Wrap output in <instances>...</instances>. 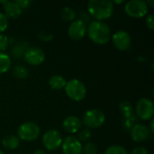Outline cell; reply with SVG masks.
Listing matches in <instances>:
<instances>
[{
  "label": "cell",
  "instance_id": "6da1fadb",
  "mask_svg": "<svg viewBox=\"0 0 154 154\" xmlns=\"http://www.w3.org/2000/svg\"><path fill=\"white\" fill-rule=\"evenodd\" d=\"M87 34L89 39L98 45L108 43L111 39V30L104 21H91L87 26Z\"/></svg>",
  "mask_w": 154,
  "mask_h": 154
},
{
  "label": "cell",
  "instance_id": "7a4b0ae2",
  "mask_svg": "<svg viewBox=\"0 0 154 154\" xmlns=\"http://www.w3.org/2000/svg\"><path fill=\"white\" fill-rule=\"evenodd\" d=\"M114 5L109 0H90L88 3V14L96 21H104L112 16Z\"/></svg>",
  "mask_w": 154,
  "mask_h": 154
},
{
  "label": "cell",
  "instance_id": "3957f363",
  "mask_svg": "<svg viewBox=\"0 0 154 154\" xmlns=\"http://www.w3.org/2000/svg\"><path fill=\"white\" fill-rule=\"evenodd\" d=\"M67 96L74 101L79 102L83 100L87 95V88L82 81L78 79H72L67 81L65 86Z\"/></svg>",
  "mask_w": 154,
  "mask_h": 154
},
{
  "label": "cell",
  "instance_id": "277c9868",
  "mask_svg": "<svg viewBox=\"0 0 154 154\" xmlns=\"http://www.w3.org/2000/svg\"><path fill=\"white\" fill-rule=\"evenodd\" d=\"M81 122L88 129L98 128L102 126L106 122V115L99 109H89L84 114Z\"/></svg>",
  "mask_w": 154,
  "mask_h": 154
},
{
  "label": "cell",
  "instance_id": "5b68a950",
  "mask_svg": "<svg viewBox=\"0 0 154 154\" xmlns=\"http://www.w3.org/2000/svg\"><path fill=\"white\" fill-rule=\"evenodd\" d=\"M41 133L39 125L32 122H25L22 124L17 130V137L19 140L32 142L36 140Z\"/></svg>",
  "mask_w": 154,
  "mask_h": 154
},
{
  "label": "cell",
  "instance_id": "8992f818",
  "mask_svg": "<svg viewBox=\"0 0 154 154\" xmlns=\"http://www.w3.org/2000/svg\"><path fill=\"white\" fill-rule=\"evenodd\" d=\"M149 7L143 0H131L125 4V12L133 18H142L148 14Z\"/></svg>",
  "mask_w": 154,
  "mask_h": 154
},
{
  "label": "cell",
  "instance_id": "52a82bcc",
  "mask_svg": "<svg viewBox=\"0 0 154 154\" xmlns=\"http://www.w3.org/2000/svg\"><path fill=\"white\" fill-rule=\"evenodd\" d=\"M43 147L50 152L58 150L62 143V137L59 131L55 129H50L42 136Z\"/></svg>",
  "mask_w": 154,
  "mask_h": 154
},
{
  "label": "cell",
  "instance_id": "ba28073f",
  "mask_svg": "<svg viewBox=\"0 0 154 154\" xmlns=\"http://www.w3.org/2000/svg\"><path fill=\"white\" fill-rule=\"evenodd\" d=\"M135 113L137 117L143 121H148L150 119H152L154 114L153 102L146 97L141 98L136 104Z\"/></svg>",
  "mask_w": 154,
  "mask_h": 154
},
{
  "label": "cell",
  "instance_id": "9c48e42d",
  "mask_svg": "<svg viewBox=\"0 0 154 154\" xmlns=\"http://www.w3.org/2000/svg\"><path fill=\"white\" fill-rule=\"evenodd\" d=\"M111 37H112V42L117 50L124 51L131 47L132 38L127 32L124 30H120L116 32Z\"/></svg>",
  "mask_w": 154,
  "mask_h": 154
},
{
  "label": "cell",
  "instance_id": "30bf717a",
  "mask_svg": "<svg viewBox=\"0 0 154 154\" xmlns=\"http://www.w3.org/2000/svg\"><path fill=\"white\" fill-rule=\"evenodd\" d=\"M61 150L63 154H81L82 144L77 137L69 135L62 140Z\"/></svg>",
  "mask_w": 154,
  "mask_h": 154
},
{
  "label": "cell",
  "instance_id": "8fae6325",
  "mask_svg": "<svg viewBox=\"0 0 154 154\" xmlns=\"http://www.w3.org/2000/svg\"><path fill=\"white\" fill-rule=\"evenodd\" d=\"M23 59L28 64L32 66H38L44 61L45 53L40 48L32 47L26 50V51L23 54Z\"/></svg>",
  "mask_w": 154,
  "mask_h": 154
},
{
  "label": "cell",
  "instance_id": "7c38bea8",
  "mask_svg": "<svg viewBox=\"0 0 154 154\" xmlns=\"http://www.w3.org/2000/svg\"><path fill=\"white\" fill-rule=\"evenodd\" d=\"M68 34L75 41L83 39L87 34V24L79 19H75L69 26Z\"/></svg>",
  "mask_w": 154,
  "mask_h": 154
},
{
  "label": "cell",
  "instance_id": "4fadbf2b",
  "mask_svg": "<svg viewBox=\"0 0 154 154\" xmlns=\"http://www.w3.org/2000/svg\"><path fill=\"white\" fill-rule=\"evenodd\" d=\"M131 139L135 143H142L150 136V130L143 124H135L130 129Z\"/></svg>",
  "mask_w": 154,
  "mask_h": 154
},
{
  "label": "cell",
  "instance_id": "5bb4252c",
  "mask_svg": "<svg viewBox=\"0 0 154 154\" xmlns=\"http://www.w3.org/2000/svg\"><path fill=\"white\" fill-rule=\"evenodd\" d=\"M82 122L81 120L75 116H69L66 117L62 123V128L69 134H76L81 129Z\"/></svg>",
  "mask_w": 154,
  "mask_h": 154
},
{
  "label": "cell",
  "instance_id": "9a60e30c",
  "mask_svg": "<svg viewBox=\"0 0 154 154\" xmlns=\"http://www.w3.org/2000/svg\"><path fill=\"white\" fill-rule=\"evenodd\" d=\"M119 107H120L121 113L125 117V125H126V127H130V129H131L133 127L132 122L135 121V117H134V111H133L132 105L128 101H123V102L120 103Z\"/></svg>",
  "mask_w": 154,
  "mask_h": 154
},
{
  "label": "cell",
  "instance_id": "2e32d148",
  "mask_svg": "<svg viewBox=\"0 0 154 154\" xmlns=\"http://www.w3.org/2000/svg\"><path fill=\"white\" fill-rule=\"evenodd\" d=\"M3 5L5 11L4 14L7 18L16 19L22 14V9L14 1H6V3Z\"/></svg>",
  "mask_w": 154,
  "mask_h": 154
},
{
  "label": "cell",
  "instance_id": "e0dca14e",
  "mask_svg": "<svg viewBox=\"0 0 154 154\" xmlns=\"http://www.w3.org/2000/svg\"><path fill=\"white\" fill-rule=\"evenodd\" d=\"M20 144L19 138L14 134H8L2 140V145L7 150H15Z\"/></svg>",
  "mask_w": 154,
  "mask_h": 154
},
{
  "label": "cell",
  "instance_id": "ac0fdd59",
  "mask_svg": "<svg viewBox=\"0 0 154 154\" xmlns=\"http://www.w3.org/2000/svg\"><path fill=\"white\" fill-rule=\"evenodd\" d=\"M66 79L60 75H53L49 79V86L51 89L54 90H60L65 88L66 86Z\"/></svg>",
  "mask_w": 154,
  "mask_h": 154
},
{
  "label": "cell",
  "instance_id": "d6986e66",
  "mask_svg": "<svg viewBox=\"0 0 154 154\" xmlns=\"http://www.w3.org/2000/svg\"><path fill=\"white\" fill-rule=\"evenodd\" d=\"M11 66V59L5 52H0V75L6 73Z\"/></svg>",
  "mask_w": 154,
  "mask_h": 154
},
{
  "label": "cell",
  "instance_id": "ffe728a7",
  "mask_svg": "<svg viewBox=\"0 0 154 154\" xmlns=\"http://www.w3.org/2000/svg\"><path fill=\"white\" fill-rule=\"evenodd\" d=\"M60 15L61 17V19L65 22H72L75 20L76 18V12L74 9H72L71 7H69V6H66L64 8L61 9L60 13Z\"/></svg>",
  "mask_w": 154,
  "mask_h": 154
},
{
  "label": "cell",
  "instance_id": "44dd1931",
  "mask_svg": "<svg viewBox=\"0 0 154 154\" xmlns=\"http://www.w3.org/2000/svg\"><path fill=\"white\" fill-rule=\"evenodd\" d=\"M29 71L26 67L23 65H16L13 69V75L18 79H24L27 78Z\"/></svg>",
  "mask_w": 154,
  "mask_h": 154
},
{
  "label": "cell",
  "instance_id": "7402d4cb",
  "mask_svg": "<svg viewBox=\"0 0 154 154\" xmlns=\"http://www.w3.org/2000/svg\"><path fill=\"white\" fill-rule=\"evenodd\" d=\"M23 42H19V43H16L13 49H12V53L14 57L16 58H20L22 56H23L24 52L26 51V50L28 49V47L24 44H23Z\"/></svg>",
  "mask_w": 154,
  "mask_h": 154
},
{
  "label": "cell",
  "instance_id": "603a6c76",
  "mask_svg": "<svg viewBox=\"0 0 154 154\" xmlns=\"http://www.w3.org/2000/svg\"><path fill=\"white\" fill-rule=\"evenodd\" d=\"M105 154H129L127 150L121 146V145H111L109 146Z\"/></svg>",
  "mask_w": 154,
  "mask_h": 154
},
{
  "label": "cell",
  "instance_id": "cb8c5ba5",
  "mask_svg": "<svg viewBox=\"0 0 154 154\" xmlns=\"http://www.w3.org/2000/svg\"><path fill=\"white\" fill-rule=\"evenodd\" d=\"M92 136V133L90 131V129L88 128H84V129H80L79 131V136H78V139L79 141L81 143V142H88L90 140Z\"/></svg>",
  "mask_w": 154,
  "mask_h": 154
},
{
  "label": "cell",
  "instance_id": "d4e9b609",
  "mask_svg": "<svg viewBox=\"0 0 154 154\" xmlns=\"http://www.w3.org/2000/svg\"><path fill=\"white\" fill-rule=\"evenodd\" d=\"M82 152H84V154H97V147L93 143H87L82 147Z\"/></svg>",
  "mask_w": 154,
  "mask_h": 154
},
{
  "label": "cell",
  "instance_id": "484cf974",
  "mask_svg": "<svg viewBox=\"0 0 154 154\" xmlns=\"http://www.w3.org/2000/svg\"><path fill=\"white\" fill-rule=\"evenodd\" d=\"M9 46V39L5 34H0V52H4Z\"/></svg>",
  "mask_w": 154,
  "mask_h": 154
},
{
  "label": "cell",
  "instance_id": "4316f807",
  "mask_svg": "<svg viewBox=\"0 0 154 154\" xmlns=\"http://www.w3.org/2000/svg\"><path fill=\"white\" fill-rule=\"evenodd\" d=\"M8 27V18L4 13L0 12V34L3 33Z\"/></svg>",
  "mask_w": 154,
  "mask_h": 154
},
{
  "label": "cell",
  "instance_id": "83f0119b",
  "mask_svg": "<svg viewBox=\"0 0 154 154\" xmlns=\"http://www.w3.org/2000/svg\"><path fill=\"white\" fill-rule=\"evenodd\" d=\"M23 11V9H26L30 5H31V1L28 0H14V1Z\"/></svg>",
  "mask_w": 154,
  "mask_h": 154
},
{
  "label": "cell",
  "instance_id": "f1b7e54d",
  "mask_svg": "<svg viewBox=\"0 0 154 154\" xmlns=\"http://www.w3.org/2000/svg\"><path fill=\"white\" fill-rule=\"evenodd\" d=\"M39 38L43 41V42H50L53 39V35L49 33V32H42L39 34Z\"/></svg>",
  "mask_w": 154,
  "mask_h": 154
},
{
  "label": "cell",
  "instance_id": "f546056e",
  "mask_svg": "<svg viewBox=\"0 0 154 154\" xmlns=\"http://www.w3.org/2000/svg\"><path fill=\"white\" fill-rule=\"evenodd\" d=\"M146 25L151 31L154 30V17L152 14H149L147 16V18H146Z\"/></svg>",
  "mask_w": 154,
  "mask_h": 154
},
{
  "label": "cell",
  "instance_id": "4dcf8cb0",
  "mask_svg": "<svg viewBox=\"0 0 154 154\" xmlns=\"http://www.w3.org/2000/svg\"><path fill=\"white\" fill-rule=\"evenodd\" d=\"M130 154H149V152L144 147H136L131 152Z\"/></svg>",
  "mask_w": 154,
  "mask_h": 154
},
{
  "label": "cell",
  "instance_id": "1f68e13d",
  "mask_svg": "<svg viewBox=\"0 0 154 154\" xmlns=\"http://www.w3.org/2000/svg\"><path fill=\"white\" fill-rule=\"evenodd\" d=\"M90 15L88 14V13H85V12H83V13H80V15H79V20H81L82 22H84L85 23H90L91 22V19H90Z\"/></svg>",
  "mask_w": 154,
  "mask_h": 154
},
{
  "label": "cell",
  "instance_id": "d6a6232c",
  "mask_svg": "<svg viewBox=\"0 0 154 154\" xmlns=\"http://www.w3.org/2000/svg\"><path fill=\"white\" fill-rule=\"evenodd\" d=\"M145 2H146L148 7H149V6H150V7H153L154 0H147V1H145Z\"/></svg>",
  "mask_w": 154,
  "mask_h": 154
},
{
  "label": "cell",
  "instance_id": "836d02e7",
  "mask_svg": "<svg viewBox=\"0 0 154 154\" xmlns=\"http://www.w3.org/2000/svg\"><path fill=\"white\" fill-rule=\"evenodd\" d=\"M32 154H47V153H46V152H44L43 150L38 149V150L34 151V152H33V153H32Z\"/></svg>",
  "mask_w": 154,
  "mask_h": 154
},
{
  "label": "cell",
  "instance_id": "e575fe53",
  "mask_svg": "<svg viewBox=\"0 0 154 154\" xmlns=\"http://www.w3.org/2000/svg\"><path fill=\"white\" fill-rule=\"evenodd\" d=\"M113 3V5L114 4H116V5H121V4H123V3H125V1L124 0H116V1H114V2H112Z\"/></svg>",
  "mask_w": 154,
  "mask_h": 154
},
{
  "label": "cell",
  "instance_id": "d590c367",
  "mask_svg": "<svg viewBox=\"0 0 154 154\" xmlns=\"http://www.w3.org/2000/svg\"><path fill=\"white\" fill-rule=\"evenodd\" d=\"M153 124H154V120L152 119V122H151V132H152V133H153V132H154Z\"/></svg>",
  "mask_w": 154,
  "mask_h": 154
},
{
  "label": "cell",
  "instance_id": "8d00e7d4",
  "mask_svg": "<svg viewBox=\"0 0 154 154\" xmlns=\"http://www.w3.org/2000/svg\"><path fill=\"white\" fill-rule=\"evenodd\" d=\"M0 154H5V153H4V152H2V151L0 150Z\"/></svg>",
  "mask_w": 154,
  "mask_h": 154
}]
</instances>
